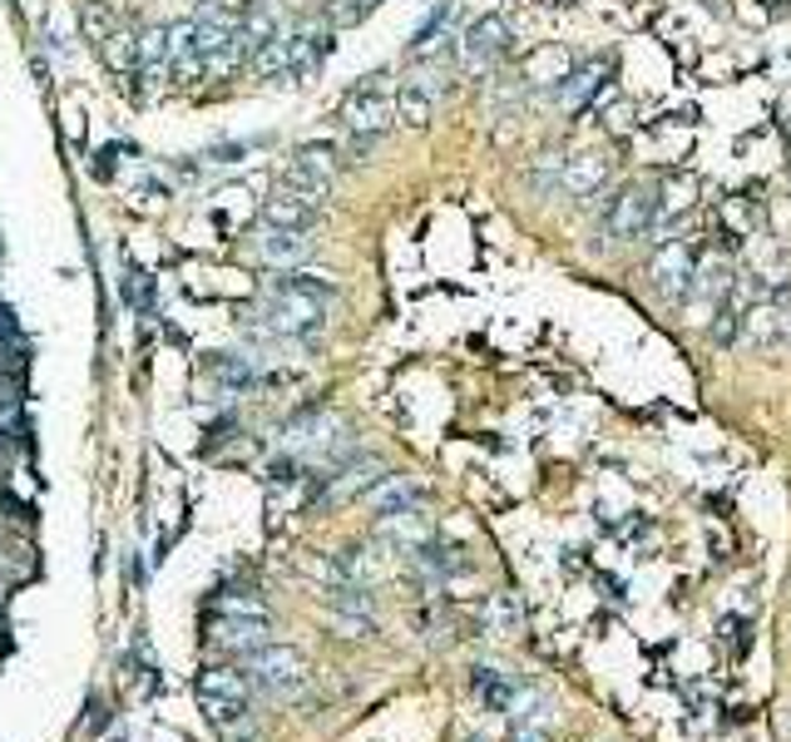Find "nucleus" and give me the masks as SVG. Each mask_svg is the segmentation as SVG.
<instances>
[{"label":"nucleus","instance_id":"obj_1","mask_svg":"<svg viewBox=\"0 0 791 742\" xmlns=\"http://www.w3.org/2000/svg\"><path fill=\"white\" fill-rule=\"evenodd\" d=\"M396 119V95L386 89V75H366L346 89L342 99V129L352 139H381Z\"/></svg>","mask_w":791,"mask_h":742},{"label":"nucleus","instance_id":"obj_2","mask_svg":"<svg viewBox=\"0 0 791 742\" xmlns=\"http://www.w3.org/2000/svg\"><path fill=\"white\" fill-rule=\"evenodd\" d=\"M198 698H203V708L213 712L223 728H247L243 712H247V702H253V678H247L243 668H233V663H208V668L198 673Z\"/></svg>","mask_w":791,"mask_h":742},{"label":"nucleus","instance_id":"obj_3","mask_svg":"<svg viewBox=\"0 0 791 742\" xmlns=\"http://www.w3.org/2000/svg\"><path fill=\"white\" fill-rule=\"evenodd\" d=\"M243 673L253 678V688L282 693V688H297V683L307 678V658L297 649H282V643H263V649L247 653Z\"/></svg>","mask_w":791,"mask_h":742},{"label":"nucleus","instance_id":"obj_4","mask_svg":"<svg viewBox=\"0 0 791 742\" xmlns=\"http://www.w3.org/2000/svg\"><path fill=\"white\" fill-rule=\"evenodd\" d=\"M742 336L751 346H781L791 336V287H771L761 302H751L742 312Z\"/></svg>","mask_w":791,"mask_h":742},{"label":"nucleus","instance_id":"obj_5","mask_svg":"<svg viewBox=\"0 0 791 742\" xmlns=\"http://www.w3.org/2000/svg\"><path fill=\"white\" fill-rule=\"evenodd\" d=\"M510 40H514L510 20L504 15H480L460 40V65L475 69V75H484L490 65H500V59L510 55Z\"/></svg>","mask_w":791,"mask_h":742},{"label":"nucleus","instance_id":"obj_6","mask_svg":"<svg viewBox=\"0 0 791 742\" xmlns=\"http://www.w3.org/2000/svg\"><path fill=\"white\" fill-rule=\"evenodd\" d=\"M653 213H658V198H653L648 184H628L609 198V213H603V228L613 237H643L653 228Z\"/></svg>","mask_w":791,"mask_h":742},{"label":"nucleus","instance_id":"obj_7","mask_svg":"<svg viewBox=\"0 0 791 742\" xmlns=\"http://www.w3.org/2000/svg\"><path fill=\"white\" fill-rule=\"evenodd\" d=\"M692 267H698V247H692L688 237H668V243L653 253L648 277L668 302H682V292H688V283H692Z\"/></svg>","mask_w":791,"mask_h":742},{"label":"nucleus","instance_id":"obj_8","mask_svg":"<svg viewBox=\"0 0 791 742\" xmlns=\"http://www.w3.org/2000/svg\"><path fill=\"white\" fill-rule=\"evenodd\" d=\"M767 213H761V193L757 188H742V193H727L717 203V237L722 247H742L751 233H761Z\"/></svg>","mask_w":791,"mask_h":742},{"label":"nucleus","instance_id":"obj_9","mask_svg":"<svg viewBox=\"0 0 791 742\" xmlns=\"http://www.w3.org/2000/svg\"><path fill=\"white\" fill-rule=\"evenodd\" d=\"M287 184L302 188L307 198H316V203H322V198L332 193V184H336V154H332L326 144H302V148L292 154Z\"/></svg>","mask_w":791,"mask_h":742},{"label":"nucleus","instance_id":"obj_10","mask_svg":"<svg viewBox=\"0 0 791 742\" xmlns=\"http://www.w3.org/2000/svg\"><path fill=\"white\" fill-rule=\"evenodd\" d=\"M263 223L267 228H292V233H312L316 223V198H307L302 188L282 184L263 198Z\"/></svg>","mask_w":791,"mask_h":742},{"label":"nucleus","instance_id":"obj_11","mask_svg":"<svg viewBox=\"0 0 791 742\" xmlns=\"http://www.w3.org/2000/svg\"><path fill=\"white\" fill-rule=\"evenodd\" d=\"M342 421L332 411H302L287 421V445H302V455H336L342 451Z\"/></svg>","mask_w":791,"mask_h":742},{"label":"nucleus","instance_id":"obj_12","mask_svg":"<svg viewBox=\"0 0 791 742\" xmlns=\"http://www.w3.org/2000/svg\"><path fill=\"white\" fill-rule=\"evenodd\" d=\"M435 104H441V75H411V79H401V89H396V119H401L405 129L431 124Z\"/></svg>","mask_w":791,"mask_h":742},{"label":"nucleus","instance_id":"obj_13","mask_svg":"<svg viewBox=\"0 0 791 742\" xmlns=\"http://www.w3.org/2000/svg\"><path fill=\"white\" fill-rule=\"evenodd\" d=\"M267 643V619H247V613H218L208 623V649H223V653H253Z\"/></svg>","mask_w":791,"mask_h":742},{"label":"nucleus","instance_id":"obj_14","mask_svg":"<svg viewBox=\"0 0 791 742\" xmlns=\"http://www.w3.org/2000/svg\"><path fill=\"white\" fill-rule=\"evenodd\" d=\"M312 237L307 233H292V228H267L263 237L253 243V253L263 257L272 273H292V267H302L307 257H312Z\"/></svg>","mask_w":791,"mask_h":742},{"label":"nucleus","instance_id":"obj_15","mask_svg":"<svg viewBox=\"0 0 791 742\" xmlns=\"http://www.w3.org/2000/svg\"><path fill=\"white\" fill-rule=\"evenodd\" d=\"M431 540V520L421 514V505L415 510H396V514H376V544H386V550H421V544Z\"/></svg>","mask_w":791,"mask_h":742},{"label":"nucleus","instance_id":"obj_16","mask_svg":"<svg viewBox=\"0 0 791 742\" xmlns=\"http://www.w3.org/2000/svg\"><path fill=\"white\" fill-rule=\"evenodd\" d=\"M727 287H732V267L717 263V257H708V263L692 267V283H688V292H682V302H692L698 312H717Z\"/></svg>","mask_w":791,"mask_h":742},{"label":"nucleus","instance_id":"obj_17","mask_svg":"<svg viewBox=\"0 0 791 742\" xmlns=\"http://www.w3.org/2000/svg\"><path fill=\"white\" fill-rule=\"evenodd\" d=\"M569 69H573V55L564 45H539V49H530L524 55V85H534V89H559L564 79H569Z\"/></svg>","mask_w":791,"mask_h":742},{"label":"nucleus","instance_id":"obj_18","mask_svg":"<svg viewBox=\"0 0 791 742\" xmlns=\"http://www.w3.org/2000/svg\"><path fill=\"white\" fill-rule=\"evenodd\" d=\"M698 193H702V184H698L692 174H668L658 188H653V198H658V213H653V228H662V223H672V218L692 213Z\"/></svg>","mask_w":791,"mask_h":742},{"label":"nucleus","instance_id":"obj_19","mask_svg":"<svg viewBox=\"0 0 791 742\" xmlns=\"http://www.w3.org/2000/svg\"><path fill=\"white\" fill-rule=\"evenodd\" d=\"M559 184H564V193H573V198L599 193V188L609 184V158H603V154H573V158H564Z\"/></svg>","mask_w":791,"mask_h":742},{"label":"nucleus","instance_id":"obj_20","mask_svg":"<svg viewBox=\"0 0 791 742\" xmlns=\"http://www.w3.org/2000/svg\"><path fill=\"white\" fill-rule=\"evenodd\" d=\"M272 35H282L277 0H243V15H237V40H243V49H257Z\"/></svg>","mask_w":791,"mask_h":742},{"label":"nucleus","instance_id":"obj_21","mask_svg":"<svg viewBox=\"0 0 791 742\" xmlns=\"http://www.w3.org/2000/svg\"><path fill=\"white\" fill-rule=\"evenodd\" d=\"M366 500H371L376 514H396V510H415L421 505V485L411 480V475H381V480L366 490Z\"/></svg>","mask_w":791,"mask_h":742},{"label":"nucleus","instance_id":"obj_22","mask_svg":"<svg viewBox=\"0 0 791 742\" xmlns=\"http://www.w3.org/2000/svg\"><path fill=\"white\" fill-rule=\"evenodd\" d=\"M332 569H336V579L366 584V589H371V584L381 579L386 560H381V550H376V544H352V550H342V554L332 560Z\"/></svg>","mask_w":791,"mask_h":742},{"label":"nucleus","instance_id":"obj_23","mask_svg":"<svg viewBox=\"0 0 791 742\" xmlns=\"http://www.w3.org/2000/svg\"><path fill=\"white\" fill-rule=\"evenodd\" d=\"M376 480H381V465H376V461H356V465H346V470L336 475V480H326L322 500H326V505H336V500H352V495L371 490Z\"/></svg>","mask_w":791,"mask_h":742},{"label":"nucleus","instance_id":"obj_24","mask_svg":"<svg viewBox=\"0 0 791 742\" xmlns=\"http://www.w3.org/2000/svg\"><path fill=\"white\" fill-rule=\"evenodd\" d=\"M603 75H609V59H599V65H583V69H569V79L559 85V104L564 109H583L593 99V89L603 85Z\"/></svg>","mask_w":791,"mask_h":742},{"label":"nucleus","instance_id":"obj_25","mask_svg":"<svg viewBox=\"0 0 791 742\" xmlns=\"http://www.w3.org/2000/svg\"><path fill=\"white\" fill-rule=\"evenodd\" d=\"M415 554V569H425L431 579H445V574H460L465 569V554L460 550H445V544H431L425 540L421 550H411Z\"/></svg>","mask_w":791,"mask_h":742},{"label":"nucleus","instance_id":"obj_26","mask_svg":"<svg viewBox=\"0 0 791 742\" xmlns=\"http://www.w3.org/2000/svg\"><path fill=\"white\" fill-rule=\"evenodd\" d=\"M247 65H253L257 79L287 75V35H272V40H263L257 49H247Z\"/></svg>","mask_w":791,"mask_h":742},{"label":"nucleus","instance_id":"obj_27","mask_svg":"<svg viewBox=\"0 0 791 742\" xmlns=\"http://www.w3.org/2000/svg\"><path fill=\"white\" fill-rule=\"evenodd\" d=\"M99 55H104V59H109V65H114V69H134V65H138V49H134V30H124V25H119V30H109V35L99 40Z\"/></svg>","mask_w":791,"mask_h":742},{"label":"nucleus","instance_id":"obj_28","mask_svg":"<svg viewBox=\"0 0 791 742\" xmlns=\"http://www.w3.org/2000/svg\"><path fill=\"white\" fill-rule=\"evenodd\" d=\"M208 372H213L227 391H247V386H257V372L243 362V356H213V362H208Z\"/></svg>","mask_w":791,"mask_h":742},{"label":"nucleus","instance_id":"obj_29","mask_svg":"<svg viewBox=\"0 0 791 742\" xmlns=\"http://www.w3.org/2000/svg\"><path fill=\"white\" fill-rule=\"evenodd\" d=\"M208 609H213V613H247V619H267L263 594H253V589H227V594H218Z\"/></svg>","mask_w":791,"mask_h":742},{"label":"nucleus","instance_id":"obj_30","mask_svg":"<svg viewBox=\"0 0 791 742\" xmlns=\"http://www.w3.org/2000/svg\"><path fill=\"white\" fill-rule=\"evenodd\" d=\"M332 609H336V613H371V594H366V584H346V579H336V589H332Z\"/></svg>","mask_w":791,"mask_h":742},{"label":"nucleus","instance_id":"obj_31","mask_svg":"<svg viewBox=\"0 0 791 742\" xmlns=\"http://www.w3.org/2000/svg\"><path fill=\"white\" fill-rule=\"evenodd\" d=\"M708 336H712V342H717V346H732V342H737V336H742V312H732V307L722 302L717 312H712V326H708Z\"/></svg>","mask_w":791,"mask_h":742},{"label":"nucleus","instance_id":"obj_32","mask_svg":"<svg viewBox=\"0 0 791 742\" xmlns=\"http://www.w3.org/2000/svg\"><path fill=\"white\" fill-rule=\"evenodd\" d=\"M484 619H490L494 629H514V623H520V609H514L510 594H494V599L484 603Z\"/></svg>","mask_w":791,"mask_h":742},{"label":"nucleus","instance_id":"obj_33","mask_svg":"<svg viewBox=\"0 0 791 742\" xmlns=\"http://www.w3.org/2000/svg\"><path fill=\"white\" fill-rule=\"evenodd\" d=\"M332 629H336V639H366V633H371V613H336Z\"/></svg>","mask_w":791,"mask_h":742},{"label":"nucleus","instance_id":"obj_34","mask_svg":"<svg viewBox=\"0 0 791 742\" xmlns=\"http://www.w3.org/2000/svg\"><path fill=\"white\" fill-rule=\"evenodd\" d=\"M85 30H89V40H94V45H99V40H104V35H109V30H119V20H114V15H109V10H99V5H89V10H85Z\"/></svg>","mask_w":791,"mask_h":742},{"label":"nucleus","instance_id":"obj_35","mask_svg":"<svg viewBox=\"0 0 791 742\" xmlns=\"http://www.w3.org/2000/svg\"><path fill=\"white\" fill-rule=\"evenodd\" d=\"M628 114H633V109H628V104H619V109L609 114V129H628Z\"/></svg>","mask_w":791,"mask_h":742},{"label":"nucleus","instance_id":"obj_36","mask_svg":"<svg viewBox=\"0 0 791 742\" xmlns=\"http://www.w3.org/2000/svg\"><path fill=\"white\" fill-rule=\"evenodd\" d=\"M5 584H10V579H5V574H0V599H5Z\"/></svg>","mask_w":791,"mask_h":742},{"label":"nucleus","instance_id":"obj_37","mask_svg":"<svg viewBox=\"0 0 791 742\" xmlns=\"http://www.w3.org/2000/svg\"><path fill=\"white\" fill-rule=\"evenodd\" d=\"M767 5H777V10H781V5H787V0H767Z\"/></svg>","mask_w":791,"mask_h":742},{"label":"nucleus","instance_id":"obj_38","mask_svg":"<svg viewBox=\"0 0 791 742\" xmlns=\"http://www.w3.org/2000/svg\"><path fill=\"white\" fill-rule=\"evenodd\" d=\"M361 5H376V0H361Z\"/></svg>","mask_w":791,"mask_h":742}]
</instances>
